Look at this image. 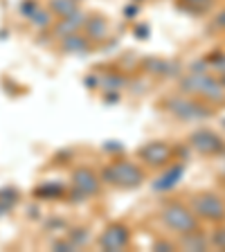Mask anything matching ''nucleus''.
<instances>
[{"label": "nucleus", "mask_w": 225, "mask_h": 252, "mask_svg": "<svg viewBox=\"0 0 225 252\" xmlns=\"http://www.w3.org/2000/svg\"><path fill=\"white\" fill-rule=\"evenodd\" d=\"M65 194H68V189L59 183H45V185L34 189V196H36V198H47V200L65 198Z\"/></svg>", "instance_id": "dca6fc26"}, {"label": "nucleus", "mask_w": 225, "mask_h": 252, "mask_svg": "<svg viewBox=\"0 0 225 252\" xmlns=\"http://www.w3.org/2000/svg\"><path fill=\"white\" fill-rule=\"evenodd\" d=\"M84 34L93 43L104 41L106 34H108V23H106V18H101V16H88V18H86V25H84Z\"/></svg>", "instance_id": "ddd939ff"}, {"label": "nucleus", "mask_w": 225, "mask_h": 252, "mask_svg": "<svg viewBox=\"0 0 225 252\" xmlns=\"http://www.w3.org/2000/svg\"><path fill=\"white\" fill-rule=\"evenodd\" d=\"M135 36L144 41V38L149 36V25H137V27H135Z\"/></svg>", "instance_id": "c756f323"}, {"label": "nucleus", "mask_w": 225, "mask_h": 252, "mask_svg": "<svg viewBox=\"0 0 225 252\" xmlns=\"http://www.w3.org/2000/svg\"><path fill=\"white\" fill-rule=\"evenodd\" d=\"M72 183H74V187H79L81 191H84L86 196H97L99 194V189H101V180H99V176L93 171V169H88V167H79V169H74V173H72Z\"/></svg>", "instance_id": "1a4fd4ad"}, {"label": "nucleus", "mask_w": 225, "mask_h": 252, "mask_svg": "<svg viewBox=\"0 0 225 252\" xmlns=\"http://www.w3.org/2000/svg\"><path fill=\"white\" fill-rule=\"evenodd\" d=\"M167 108H169V113H173L178 120H185V122L205 120V117L212 115V110L207 106L198 104V101H192V99H185V97H171L167 101Z\"/></svg>", "instance_id": "39448f33"}, {"label": "nucleus", "mask_w": 225, "mask_h": 252, "mask_svg": "<svg viewBox=\"0 0 225 252\" xmlns=\"http://www.w3.org/2000/svg\"><path fill=\"white\" fill-rule=\"evenodd\" d=\"M189 144L192 149H196L203 156H214V153H221L225 149V142L216 135L214 131H207V128H198L189 135Z\"/></svg>", "instance_id": "0eeeda50"}, {"label": "nucleus", "mask_w": 225, "mask_h": 252, "mask_svg": "<svg viewBox=\"0 0 225 252\" xmlns=\"http://www.w3.org/2000/svg\"><path fill=\"white\" fill-rule=\"evenodd\" d=\"M65 198H68L70 203H84V200L88 198V196H86V194H84V191H81V189H79V187H74L72 191H68V194H65Z\"/></svg>", "instance_id": "5701e85b"}, {"label": "nucleus", "mask_w": 225, "mask_h": 252, "mask_svg": "<svg viewBox=\"0 0 225 252\" xmlns=\"http://www.w3.org/2000/svg\"><path fill=\"white\" fill-rule=\"evenodd\" d=\"M86 86H88L90 90L97 88V86H99V79H97V77H88V79H86Z\"/></svg>", "instance_id": "7c9ffc66"}, {"label": "nucleus", "mask_w": 225, "mask_h": 252, "mask_svg": "<svg viewBox=\"0 0 225 252\" xmlns=\"http://www.w3.org/2000/svg\"><path fill=\"white\" fill-rule=\"evenodd\" d=\"M207 236L198 230H192V232H185L180 234V248L183 250H194V252H200V250H207Z\"/></svg>", "instance_id": "4468645a"}, {"label": "nucleus", "mask_w": 225, "mask_h": 252, "mask_svg": "<svg viewBox=\"0 0 225 252\" xmlns=\"http://www.w3.org/2000/svg\"><path fill=\"white\" fill-rule=\"evenodd\" d=\"M216 27H221V30H225V11H221V14L216 16Z\"/></svg>", "instance_id": "473e14b6"}, {"label": "nucleus", "mask_w": 225, "mask_h": 252, "mask_svg": "<svg viewBox=\"0 0 225 252\" xmlns=\"http://www.w3.org/2000/svg\"><path fill=\"white\" fill-rule=\"evenodd\" d=\"M207 65H210L207 61H196V63H192V68H189V72H194V74H203V72H207Z\"/></svg>", "instance_id": "a878e982"}, {"label": "nucleus", "mask_w": 225, "mask_h": 252, "mask_svg": "<svg viewBox=\"0 0 225 252\" xmlns=\"http://www.w3.org/2000/svg\"><path fill=\"white\" fill-rule=\"evenodd\" d=\"M99 180L101 183H108V185L131 189V187H137V185L144 183V171H142L135 162H131V160H117V162L106 164V167L101 169Z\"/></svg>", "instance_id": "f257e3e1"}, {"label": "nucleus", "mask_w": 225, "mask_h": 252, "mask_svg": "<svg viewBox=\"0 0 225 252\" xmlns=\"http://www.w3.org/2000/svg\"><path fill=\"white\" fill-rule=\"evenodd\" d=\"M160 219L162 223L169 227V230L178 232V234H185V232H192V230H198V216L192 212V207L187 205L173 200V203H167L160 212Z\"/></svg>", "instance_id": "f03ea898"}, {"label": "nucleus", "mask_w": 225, "mask_h": 252, "mask_svg": "<svg viewBox=\"0 0 225 252\" xmlns=\"http://www.w3.org/2000/svg\"><path fill=\"white\" fill-rule=\"evenodd\" d=\"M106 101H108V104H115V101H120V94H117V93H113V90H110V93L106 94Z\"/></svg>", "instance_id": "2f4dec72"}, {"label": "nucleus", "mask_w": 225, "mask_h": 252, "mask_svg": "<svg viewBox=\"0 0 225 252\" xmlns=\"http://www.w3.org/2000/svg\"><path fill=\"white\" fill-rule=\"evenodd\" d=\"M180 90L185 94H203L205 99H210V101L225 99V88L221 86V81L210 77L207 72H203V74L189 72V77H185L180 81Z\"/></svg>", "instance_id": "7ed1b4c3"}, {"label": "nucleus", "mask_w": 225, "mask_h": 252, "mask_svg": "<svg viewBox=\"0 0 225 252\" xmlns=\"http://www.w3.org/2000/svg\"><path fill=\"white\" fill-rule=\"evenodd\" d=\"M189 5V9L192 11H203V9H207V7L212 5V0H185Z\"/></svg>", "instance_id": "4be33fe9"}, {"label": "nucleus", "mask_w": 225, "mask_h": 252, "mask_svg": "<svg viewBox=\"0 0 225 252\" xmlns=\"http://www.w3.org/2000/svg\"><path fill=\"white\" fill-rule=\"evenodd\" d=\"M131 241V230L124 223H110L99 234V248L104 252H120Z\"/></svg>", "instance_id": "423d86ee"}, {"label": "nucleus", "mask_w": 225, "mask_h": 252, "mask_svg": "<svg viewBox=\"0 0 225 252\" xmlns=\"http://www.w3.org/2000/svg\"><path fill=\"white\" fill-rule=\"evenodd\" d=\"M86 18H88V16H86L81 9H74L72 14L63 16L61 21L54 25V36L65 38V36H70V34H74V32H81L86 25Z\"/></svg>", "instance_id": "9d476101"}, {"label": "nucleus", "mask_w": 225, "mask_h": 252, "mask_svg": "<svg viewBox=\"0 0 225 252\" xmlns=\"http://www.w3.org/2000/svg\"><path fill=\"white\" fill-rule=\"evenodd\" d=\"M124 84H126V79L122 77V74H115V72H110L108 77L99 79V86L104 90H117V88H122Z\"/></svg>", "instance_id": "a211bd4d"}, {"label": "nucleus", "mask_w": 225, "mask_h": 252, "mask_svg": "<svg viewBox=\"0 0 225 252\" xmlns=\"http://www.w3.org/2000/svg\"><path fill=\"white\" fill-rule=\"evenodd\" d=\"M185 162H176L171 164V167L167 169V171L160 176V178H156L151 183V189H156V191H169L171 187H176V185L180 183V178L185 176Z\"/></svg>", "instance_id": "9b49d317"}, {"label": "nucleus", "mask_w": 225, "mask_h": 252, "mask_svg": "<svg viewBox=\"0 0 225 252\" xmlns=\"http://www.w3.org/2000/svg\"><path fill=\"white\" fill-rule=\"evenodd\" d=\"M9 210H11V205H7V203H2V200H0V216L9 214Z\"/></svg>", "instance_id": "72a5a7b5"}, {"label": "nucleus", "mask_w": 225, "mask_h": 252, "mask_svg": "<svg viewBox=\"0 0 225 252\" xmlns=\"http://www.w3.org/2000/svg\"><path fill=\"white\" fill-rule=\"evenodd\" d=\"M192 212L198 219L212 220V223H221L225 220V203L221 200V196L205 191V194H196L192 198Z\"/></svg>", "instance_id": "20e7f679"}, {"label": "nucleus", "mask_w": 225, "mask_h": 252, "mask_svg": "<svg viewBox=\"0 0 225 252\" xmlns=\"http://www.w3.org/2000/svg\"><path fill=\"white\" fill-rule=\"evenodd\" d=\"M74 9H79L77 0H50V11H52V14H57L59 18L72 14Z\"/></svg>", "instance_id": "f3484780"}, {"label": "nucleus", "mask_w": 225, "mask_h": 252, "mask_svg": "<svg viewBox=\"0 0 225 252\" xmlns=\"http://www.w3.org/2000/svg\"><path fill=\"white\" fill-rule=\"evenodd\" d=\"M54 250H59V252H72V250H77V248H74L70 241H59V243H54Z\"/></svg>", "instance_id": "cd10ccee"}, {"label": "nucleus", "mask_w": 225, "mask_h": 252, "mask_svg": "<svg viewBox=\"0 0 225 252\" xmlns=\"http://www.w3.org/2000/svg\"><path fill=\"white\" fill-rule=\"evenodd\" d=\"M212 243H214L219 250H225V227L214 230V234H212Z\"/></svg>", "instance_id": "412c9836"}, {"label": "nucleus", "mask_w": 225, "mask_h": 252, "mask_svg": "<svg viewBox=\"0 0 225 252\" xmlns=\"http://www.w3.org/2000/svg\"><path fill=\"white\" fill-rule=\"evenodd\" d=\"M38 9V5H36V0H25V2H23L21 5V11H23V16H25V18H30L32 14H34V11Z\"/></svg>", "instance_id": "b1692460"}, {"label": "nucleus", "mask_w": 225, "mask_h": 252, "mask_svg": "<svg viewBox=\"0 0 225 252\" xmlns=\"http://www.w3.org/2000/svg\"><path fill=\"white\" fill-rule=\"evenodd\" d=\"M90 47H93V41L81 32H74L70 36L61 38V50L65 54H88Z\"/></svg>", "instance_id": "f8f14e48"}, {"label": "nucleus", "mask_w": 225, "mask_h": 252, "mask_svg": "<svg viewBox=\"0 0 225 252\" xmlns=\"http://www.w3.org/2000/svg\"><path fill=\"white\" fill-rule=\"evenodd\" d=\"M144 68H147V72L171 77V74H178L180 65L176 61H167V59H149V61L144 63Z\"/></svg>", "instance_id": "2eb2a0df"}, {"label": "nucleus", "mask_w": 225, "mask_h": 252, "mask_svg": "<svg viewBox=\"0 0 225 252\" xmlns=\"http://www.w3.org/2000/svg\"><path fill=\"white\" fill-rule=\"evenodd\" d=\"M221 86H223V88H225V74H223V77H221Z\"/></svg>", "instance_id": "f704fd0d"}, {"label": "nucleus", "mask_w": 225, "mask_h": 252, "mask_svg": "<svg viewBox=\"0 0 225 252\" xmlns=\"http://www.w3.org/2000/svg\"><path fill=\"white\" fill-rule=\"evenodd\" d=\"M140 160H144V162L149 164V167H162V164L171 162L173 158V149L169 147L167 142H149V144H144V147L140 149Z\"/></svg>", "instance_id": "6e6552de"}, {"label": "nucleus", "mask_w": 225, "mask_h": 252, "mask_svg": "<svg viewBox=\"0 0 225 252\" xmlns=\"http://www.w3.org/2000/svg\"><path fill=\"white\" fill-rule=\"evenodd\" d=\"M30 21L34 23L36 27H41V30H45V27H50L52 25V11H41V9H36L34 14L30 16Z\"/></svg>", "instance_id": "aec40b11"}, {"label": "nucleus", "mask_w": 225, "mask_h": 252, "mask_svg": "<svg viewBox=\"0 0 225 252\" xmlns=\"http://www.w3.org/2000/svg\"><path fill=\"white\" fill-rule=\"evenodd\" d=\"M137 11H140V7H137V5H129V7L124 9V16L129 18V21H133V18L137 16Z\"/></svg>", "instance_id": "c85d7f7f"}, {"label": "nucleus", "mask_w": 225, "mask_h": 252, "mask_svg": "<svg viewBox=\"0 0 225 252\" xmlns=\"http://www.w3.org/2000/svg\"><path fill=\"white\" fill-rule=\"evenodd\" d=\"M88 239H90V234H88V230H86V227H77V230L68 232V241L72 243L74 248L86 246V243H88Z\"/></svg>", "instance_id": "6ab92c4d"}, {"label": "nucleus", "mask_w": 225, "mask_h": 252, "mask_svg": "<svg viewBox=\"0 0 225 252\" xmlns=\"http://www.w3.org/2000/svg\"><path fill=\"white\" fill-rule=\"evenodd\" d=\"M104 151L117 153V151H122V144H120V142H115V140H106L104 142Z\"/></svg>", "instance_id": "bb28decb"}, {"label": "nucleus", "mask_w": 225, "mask_h": 252, "mask_svg": "<svg viewBox=\"0 0 225 252\" xmlns=\"http://www.w3.org/2000/svg\"><path fill=\"white\" fill-rule=\"evenodd\" d=\"M153 250H158V252H171V250H176V246H173L171 241H156V243H153Z\"/></svg>", "instance_id": "393cba45"}]
</instances>
